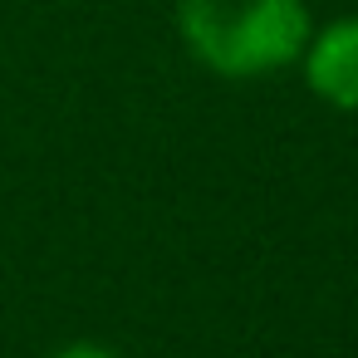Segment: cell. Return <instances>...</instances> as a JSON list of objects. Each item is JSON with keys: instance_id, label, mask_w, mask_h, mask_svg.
Returning <instances> with one entry per match:
<instances>
[{"instance_id": "1", "label": "cell", "mask_w": 358, "mask_h": 358, "mask_svg": "<svg viewBox=\"0 0 358 358\" xmlns=\"http://www.w3.org/2000/svg\"><path fill=\"white\" fill-rule=\"evenodd\" d=\"M177 30L192 59L221 79L289 69L314 35L304 0H177Z\"/></svg>"}, {"instance_id": "2", "label": "cell", "mask_w": 358, "mask_h": 358, "mask_svg": "<svg viewBox=\"0 0 358 358\" xmlns=\"http://www.w3.org/2000/svg\"><path fill=\"white\" fill-rule=\"evenodd\" d=\"M304 84L319 103L338 113H358V15H343L309 35L304 45Z\"/></svg>"}, {"instance_id": "3", "label": "cell", "mask_w": 358, "mask_h": 358, "mask_svg": "<svg viewBox=\"0 0 358 358\" xmlns=\"http://www.w3.org/2000/svg\"><path fill=\"white\" fill-rule=\"evenodd\" d=\"M55 358H118V353L103 348V343H69V348H59Z\"/></svg>"}]
</instances>
